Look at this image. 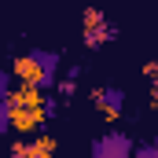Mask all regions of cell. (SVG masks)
Instances as JSON below:
<instances>
[{
	"instance_id": "obj_7",
	"label": "cell",
	"mask_w": 158,
	"mask_h": 158,
	"mask_svg": "<svg viewBox=\"0 0 158 158\" xmlns=\"http://www.w3.org/2000/svg\"><path fill=\"white\" fill-rule=\"evenodd\" d=\"M143 77H147V81L158 88V63H143Z\"/></svg>"
},
{
	"instance_id": "obj_4",
	"label": "cell",
	"mask_w": 158,
	"mask_h": 158,
	"mask_svg": "<svg viewBox=\"0 0 158 158\" xmlns=\"http://www.w3.org/2000/svg\"><path fill=\"white\" fill-rule=\"evenodd\" d=\"M59 151V143H55V136H48V132H40L33 140H19V143H11V155H30V158H48Z\"/></svg>"
},
{
	"instance_id": "obj_1",
	"label": "cell",
	"mask_w": 158,
	"mask_h": 158,
	"mask_svg": "<svg viewBox=\"0 0 158 158\" xmlns=\"http://www.w3.org/2000/svg\"><path fill=\"white\" fill-rule=\"evenodd\" d=\"M4 110H7V125H11L15 132H22V136L40 132V125L48 118V103H44V96H40V85H26V81H22L15 92H7Z\"/></svg>"
},
{
	"instance_id": "obj_3",
	"label": "cell",
	"mask_w": 158,
	"mask_h": 158,
	"mask_svg": "<svg viewBox=\"0 0 158 158\" xmlns=\"http://www.w3.org/2000/svg\"><path fill=\"white\" fill-rule=\"evenodd\" d=\"M81 30H85V48H103L110 37H118V30L107 22V15L99 7H88L81 15Z\"/></svg>"
},
{
	"instance_id": "obj_2",
	"label": "cell",
	"mask_w": 158,
	"mask_h": 158,
	"mask_svg": "<svg viewBox=\"0 0 158 158\" xmlns=\"http://www.w3.org/2000/svg\"><path fill=\"white\" fill-rule=\"evenodd\" d=\"M11 70H15V77L26 81V85H52V59L48 55H37V52H30V55H19L15 63H11Z\"/></svg>"
},
{
	"instance_id": "obj_6",
	"label": "cell",
	"mask_w": 158,
	"mask_h": 158,
	"mask_svg": "<svg viewBox=\"0 0 158 158\" xmlns=\"http://www.w3.org/2000/svg\"><path fill=\"white\" fill-rule=\"evenodd\" d=\"M96 151H99V155H103V151H118V155H129L132 147H129V140H118V136H110V140H103Z\"/></svg>"
},
{
	"instance_id": "obj_5",
	"label": "cell",
	"mask_w": 158,
	"mask_h": 158,
	"mask_svg": "<svg viewBox=\"0 0 158 158\" xmlns=\"http://www.w3.org/2000/svg\"><path fill=\"white\" fill-rule=\"evenodd\" d=\"M121 96L118 88H92V103L99 107V114L107 121H118V114H121Z\"/></svg>"
},
{
	"instance_id": "obj_8",
	"label": "cell",
	"mask_w": 158,
	"mask_h": 158,
	"mask_svg": "<svg viewBox=\"0 0 158 158\" xmlns=\"http://www.w3.org/2000/svg\"><path fill=\"white\" fill-rule=\"evenodd\" d=\"M59 92H63V96H74V77H66V81H59Z\"/></svg>"
},
{
	"instance_id": "obj_9",
	"label": "cell",
	"mask_w": 158,
	"mask_h": 158,
	"mask_svg": "<svg viewBox=\"0 0 158 158\" xmlns=\"http://www.w3.org/2000/svg\"><path fill=\"white\" fill-rule=\"evenodd\" d=\"M147 107H151V110H158V88L151 92V99H147Z\"/></svg>"
}]
</instances>
